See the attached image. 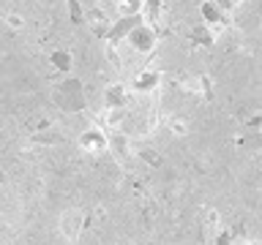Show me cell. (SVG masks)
<instances>
[{
	"label": "cell",
	"instance_id": "277c9868",
	"mask_svg": "<svg viewBox=\"0 0 262 245\" xmlns=\"http://www.w3.org/2000/svg\"><path fill=\"white\" fill-rule=\"evenodd\" d=\"M128 98H131V90H128V85H123V82H115V85H110L104 90L106 109H126Z\"/></svg>",
	"mask_w": 262,
	"mask_h": 245
},
{
	"label": "cell",
	"instance_id": "7a4b0ae2",
	"mask_svg": "<svg viewBox=\"0 0 262 245\" xmlns=\"http://www.w3.org/2000/svg\"><path fill=\"white\" fill-rule=\"evenodd\" d=\"M110 144H112V139L106 136L104 128H98V126L85 128L79 134V150L88 153V155H101V153L110 150Z\"/></svg>",
	"mask_w": 262,
	"mask_h": 245
},
{
	"label": "cell",
	"instance_id": "3957f363",
	"mask_svg": "<svg viewBox=\"0 0 262 245\" xmlns=\"http://www.w3.org/2000/svg\"><path fill=\"white\" fill-rule=\"evenodd\" d=\"M126 41H128V46L134 49L137 55H150L156 49V30L147 28V24H137V28L128 30Z\"/></svg>",
	"mask_w": 262,
	"mask_h": 245
},
{
	"label": "cell",
	"instance_id": "52a82bcc",
	"mask_svg": "<svg viewBox=\"0 0 262 245\" xmlns=\"http://www.w3.org/2000/svg\"><path fill=\"white\" fill-rule=\"evenodd\" d=\"M142 3H145V0H118V3H115V11H118L120 19L139 16V14H142Z\"/></svg>",
	"mask_w": 262,
	"mask_h": 245
},
{
	"label": "cell",
	"instance_id": "ba28073f",
	"mask_svg": "<svg viewBox=\"0 0 262 245\" xmlns=\"http://www.w3.org/2000/svg\"><path fill=\"white\" fill-rule=\"evenodd\" d=\"M167 128H169L175 136L183 139V136H188V131H191V122H188L186 117H180V114H175V117L167 120Z\"/></svg>",
	"mask_w": 262,
	"mask_h": 245
},
{
	"label": "cell",
	"instance_id": "8992f818",
	"mask_svg": "<svg viewBox=\"0 0 262 245\" xmlns=\"http://www.w3.org/2000/svg\"><path fill=\"white\" fill-rule=\"evenodd\" d=\"M82 232V215L79 212H66V215L60 218V234L66 237L69 242H74Z\"/></svg>",
	"mask_w": 262,
	"mask_h": 245
},
{
	"label": "cell",
	"instance_id": "7c38bea8",
	"mask_svg": "<svg viewBox=\"0 0 262 245\" xmlns=\"http://www.w3.org/2000/svg\"><path fill=\"white\" fill-rule=\"evenodd\" d=\"M237 245H262V242H259V240H241Z\"/></svg>",
	"mask_w": 262,
	"mask_h": 245
},
{
	"label": "cell",
	"instance_id": "30bf717a",
	"mask_svg": "<svg viewBox=\"0 0 262 245\" xmlns=\"http://www.w3.org/2000/svg\"><path fill=\"white\" fill-rule=\"evenodd\" d=\"M243 3H246V0H221V6H224L227 11H229V8H237V6H243Z\"/></svg>",
	"mask_w": 262,
	"mask_h": 245
},
{
	"label": "cell",
	"instance_id": "9c48e42d",
	"mask_svg": "<svg viewBox=\"0 0 262 245\" xmlns=\"http://www.w3.org/2000/svg\"><path fill=\"white\" fill-rule=\"evenodd\" d=\"M3 24H6L8 30L19 33V30L25 28V16H22L19 11H6V14H3Z\"/></svg>",
	"mask_w": 262,
	"mask_h": 245
},
{
	"label": "cell",
	"instance_id": "5b68a950",
	"mask_svg": "<svg viewBox=\"0 0 262 245\" xmlns=\"http://www.w3.org/2000/svg\"><path fill=\"white\" fill-rule=\"evenodd\" d=\"M142 24H147V28H159L161 19H164V0H145L142 3Z\"/></svg>",
	"mask_w": 262,
	"mask_h": 245
},
{
	"label": "cell",
	"instance_id": "6da1fadb",
	"mask_svg": "<svg viewBox=\"0 0 262 245\" xmlns=\"http://www.w3.org/2000/svg\"><path fill=\"white\" fill-rule=\"evenodd\" d=\"M161 82H164V74L159 68L145 65V68H139L134 77H131L128 90H131V95H153V93H159Z\"/></svg>",
	"mask_w": 262,
	"mask_h": 245
},
{
	"label": "cell",
	"instance_id": "8fae6325",
	"mask_svg": "<svg viewBox=\"0 0 262 245\" xmlns=\"http://www.w3.org/2000/svg\"><path fill=\"white\" fill-rule=\"evenodd\" d=\"M219 220H221V215H219L216 210H210V215H208V224H210L213 229H216V226H219Z\"/></svg>",
	"mask_w": 262,
	"mask_h": 245
}]
</instances>
